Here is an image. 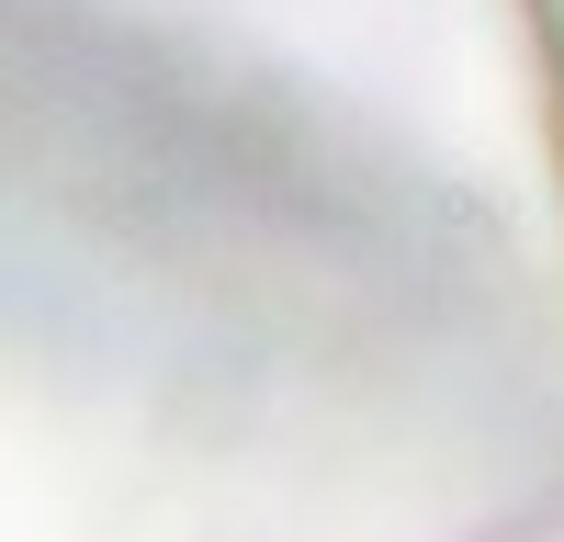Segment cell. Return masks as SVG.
<instances>
[{
  "mask_svg": "<svg viewBox=\"0 0 564 542\" xmlns=\"http://www.w3.org/2000/svg\"><path fill=\"white\" fill-rule=\"evenodd\" d=\"M531 23H542V57H553V79H564V0H531Z\"/></svg>",
  "mask_w": 564,
  "mask_h": 542,
  "instance_id": "1",
  "label": "cell"
}]
</instances>
